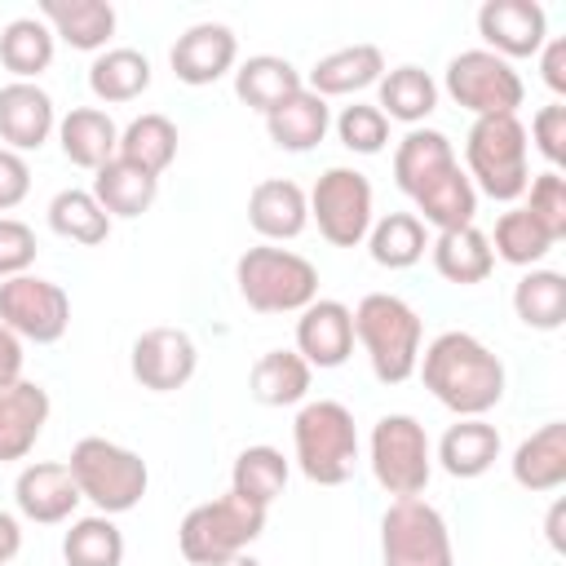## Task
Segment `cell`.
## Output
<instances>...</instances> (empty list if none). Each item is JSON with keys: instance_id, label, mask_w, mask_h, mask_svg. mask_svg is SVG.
<instances>
[{"instance_id": "obj_17", "label": "cell", "mask_w": 566, "mask_h": 566, "mask_svg": "<svg viewBox=\"0 0 566 566\" xmlns=\"http://www.w3.org/2000/svg\"><path fill=\"white\" fill-rule=\"evenodd\" d=\"M296 354L310 367H340L354 354V310L332 296L310 301L296 318Z\"/></svg>"}, {"instance_id": "obj_28", "label": "cell", "mask_w": 566, "mask_h": 566, "mask_svg": "<svg viewBox=\"0 0 566 566\" xmlns=\"http://www.w3.org/2000/svg\"><path fill=\"white\" fill-rule=\"evenodd\" d=\"M451 478H482L495 460H500V429L486 424L482 416H460L442 442H438V455H433Z\"/></svg>"}, {"instance_id": "obj_30", "label": "cell", "mask_w": 566, "mask_h": 566, "mask_svg": "<svg viewBox=\"0 0 566 566\" xmlns=\"http://www.w3.org/2000/svg\"><path fill=\"white\" fill-rule=\"evenodd\" d=\"M310 380H314V367L296 349H265L252 363V376H248L252 398L261 407H296V402H305Z\"/></svg>"}, {"instance_id": "obj_4", "label": "cell", "mask_w": 566, "mask_h": 566, "mask_svg": "<svg viewBox=\"0 0 566 566\" xmlns=\"http://www.w3.org/2000/svg\"><path fill=\"white\" fill-rule=\"evenodd\" d=\"M292 451L296 469L318 486H340L358 469V429L345 402L318 398L305 402L292 420Z\"/></svg>"}, {"instance_id": "obj_15", "label": "cell", "mask_w": 566, "mask_h": 566, "mask_svg": "<svg viewBox=\"0 0 566 566\" xmlns=\"http://www.w3.org/2000/svg\"><path fill=\"white\" fill-rule=\"evenodd\" d=\"M168 62H172V75H177L181 84L203 88V84H217L221 75L234 71V62H239V40H234V31H230L226 22H195L190 31L177 35Z\"/></svg>"}, {"instance_id": "obj_49", "label": "cell", "mask_w": 566, "mask_h": 566, "mask_svg": "<svg viewBox=\"0 0 566 566\" xmlns=\"http://www.w3.org/2000/svg\"><path fill=\"white\" fill-rule=\"evenodd\" d=\"M22 340L0 323V389L4 385H13V380H22Z\"/></svg>"}, {"instance_id": "obj_43", "label": "cell", "mask_w": 566, "mask_h": 566, "mask_svg": "<svg viewBox=\"0 0 566 566\" xmlns=\"http://www.w3.org/2000/svg\"><path fill=\"white\" fill-rule=\"evenodd\" d=\"M336 124V137L345 150L354 155H380L385 142H389V119L380 115L376 102H354V106H340V115L332 119Z\"/></svg>"}, {"instance_id": "obj_5", "label": "cell", "mask_w": 566, "mask_h": 566, "mask_svg": "<svg viewBox=\"0 0 566 566\" xmlns=\"http://www.w3.org/2000/svg\"><path fill=\"white\" fill-rule=\"evenodd\" d=\"M66 469H71L80 495H84L97 513H106V517L137 509L142 495H146V486H150L146 460H142L137 451L111 442V438H97V433H88V438H80V442L71 447Z\"/></svg>"}, {"instance_id": "obj_27", "label": "cell", "mask_w": 566, "mask_h": 566, "mask_svg": "<svg viewBox=\"0 0 566 566\" xmlns=\"http://www.w3.org/2000/svg\"><path fill=\"white\" fill-rule=\"evenodd\" d=\"M327 128H332V106H327L318 93H310V88L292 93L283 106H274V111L265 115L270 142H274L279 150H292V155L314 150V146L327 137Z\"/></svg>"}, {"instance_id": "obj_16", "label": "cell", "mask_w": 566, "mask_h": 566, "mask_svg": "<svg viewBox=\"0 0 566 566\" xmlns=\"http://www.w3.org/2000/svg\"><path fill=\"white\" fill-rule=\"evenodd\" d=\"M80 486L66 469V460H35L18 473L13 482V504L27 522H40V526H53V522H66L75 509H80Z\"/></svg>"}, {"instance_id": "obj_25", "label": "cell", "mask_w": 566, "mask_h": 566, "mask_svg": "<svg viewBox=\"0 0 566 566\" xmlns=\"http://www.w3.org/2000/svg\"><path fill=\"white\" fill-rule=\"evenodd\" d=\"M429 256H433V270L455 283V287H473V283H486L491 270H495V252L486 243V234L478 226H460V230H438L429 239Z\"/></svg>"}, {"instance_id": "obj_7", "label": "cell", "mask_w": 566, "mask_h": 566, "mask_svg": "<svg viewBox=\"0 0 566 566\" xmlns=\"http://www.w3.org/2000/svg\"><path fill=\"white\" fill-rule=\"evenodd\" d=\"M265 531V509L243 504L239 495H217L195 504L177 526V548L190 566H226L248 553V544Z\"/></svg>"}, {"instance_id": "obj_24", "label": "cell", "mask_w": 566, "mask_h": 566, "mask_svg": "<svg viewBox=\"0 0 566 566\" xmlns=\"http://www.w3.org/2000/svg\"><path fill=\"white\" fill-rule=\"evenodd\" d=\"M57 142H62V155L75 164V168H88L97 172L102 164H111L119 155V128L106 111L97 106H75L57 119Z\"/></svg>"}, {"instance_id": "obj_51", "label": "cell", "mask_w": 566, "mask_h": 566, "mask_svg": "<svg viewBox=\"0 0 566 566\" xmlns=\"http://www.w3.org/2000/svg\"><path fill=\"white\" fill-rule=\"evenodd\" d=\"M562 517H566V504L557 500V504L548 509V522H544V535H548L553 553H562V548H566V535H562Z\"/></svg>"}, {"instance_id": "obj_12", "label": "cell", "mask_w": 566, "mask_h": 566, "mask_svg": "<svg viewBox=\"0 0 566 566\" xmlns=\"http://www.w3.org/2000/svg\"><path fill=\"white\" fill-rule=\"evenodd\" d=\"M0 323L18 340L53 345L71 327V296L53 279H35V274L4 279L0 283Z\"/></svg>"}, {"instance_id": "obj_14", "label": "cell", "mask_w": 566, "mask_h": 566, "mask_svg": "<svg viewBox=\"0 0 566 566\" xmlns=\"http://www.w3.org/2000/svg\"><path fill=\"white\" fill-rule=\"evenodd\" d=\"M478 35L486 40V53L504 62L535 57L548 40V18L535 0H486L478 9Z\"/></svg>"}, {"instance_id": "obj_29", "label": "cell", "mask_w": 566, "mask_h": 566, "mask_svg": "<svg viewBox=\"0 0 566 566\" xmlns=\"http://www.w3.org/2000/svg\"><path fill=\"white\" fill-rule=\"evenodd\" d=\"M301 88H305L301 71L287 57H274V53H256V57L239 62V71H234V93L256 115H270L274 106H283Z\"/></svg>"}, {"instance_id": "obj_45", "label": "cell", "mask_w": 566, "mask_h": 566, "mask_svg": "<svg viewBox=\"0 0 566 566\" xmlns=\"http://www.w3.org/2000/svg\"><path fill=\"white\" fill-rule=\"evenodd\" d=\"M35 252H40L35 248V230L27 221H18V217H0V283L27 274Z\"/></svg>"}, {"instance_id": "obj_31", "label": "cell", "mask_w": 566, "mask_h": 566, "mask_svg": "<svg viewBox=\"0 0 566 566\" xmlns=\"http://www.w3.org/2000/svg\"><path fill=\"white\" fill-rule=\"evenodd\" d=\"M376 106H380L385 119H398V124L420 128L433 115V106H438V84L420 66H394L376 84Z\"/></svg>"}, {"instance_id": "obj_10", "label": "cell", "mask_w": 566, "mask_h": 566, "mask_svg": "<svg viewBox=\"0 0 566 566\" xmlns=\"http://www.w3.org/2000/svg\"><path fill=\"white\" fill-rule=\"evenodd\" d=\"M447 93L455 106H464L473 119H482V115H517L526 84L513 71V62H504L486 49H464L447 62Z\"/></svg>"}, {"instance_id": "obj_6", "label": "cell", "mask_w": 566, "mask_h": 566, "mask_svg": "<svg viewBox=\"0 0 566 566\" xmlns=\"http://www.w3.org/2000/svg\"><path fill=\"white\" fill-rule=\"evenodd\" d=\"M234 283L248 310L256 314H301L310 301H318V270L301 252L287 248H248L234 261Z\"/></svg>"}, {"instance_id": "obj_13", "label": "cell", "mask_w": 566, "mask_h": 566, "mask_svg": "<svg viewBox=\"0 0 566 566\" xmlns=\"http://www.w3.org/2000/svg\"><path fill=\"white\" fill-rule=\"evenodd\" d=\"M128 367H133V380L150 394H172L181 389L195 367H199V349L190 340V332L181 327H150L133 340V354H128Z\"/></svg>"}, {"instance_id": "obj_39", "label": "cell", "mask_w": 566, "mask_h": 566, "mask_svg": "<svg viewBox=\"0 0 566 566\" xmlns=\"http://www.w3.org/2000/svg\"><path fill=\"white\" fill-rule=\"evenodd\" d=\"M513 314L535 332H557L566 323V274L526 270L513 287Z\"/></svg>"}, {"instance_id": "obj_40", "label": "cell", "mask_w": 566, "mask_h": 566, "mask_svg": "<svg viewBox=\"0 0 566 566\" xmlns=\"http://www.w3.org/2000/svg\"><path fill=\"white\" fill-rule=\"evenodd\" d=\"M49 230L57 239H71V243L93 248V243H102L111 234V217L102 212V203L93 199V190H75L71 186V190H57L49 199Z\"/></svg>"}, {"instance_id": "obj_1", "label": "cell", "mask_w": 566, "mask_h": 566, "mask_svg": "<svg viewBox=\"0 0 566 566\" xmlns=\"http://www.w3.org/2000/svg\"><path fill=\"white\" fill-rule=\"evenodd\" d=\"M424 389L455 416H486L504 398V363L469 332H442L416 363Z\"/></svg>"}, {"instance_id": "obj_47", "label": "cell", "mask_w": 566, "mask_h": 566, "mask_svg": "<svg viewBox=\"0 0 566 566\" xmlns=\"http://www.w3.org/2000/svg\"><path fill=\"white\" fill-rule=\"evenodd\" d=\"M27 190H31V168H27V159H22L18 150L0 146V212L18 208V203L27 199Z\"/></svg>"}, {"instance_id": "obj_26", "label": "cell", "mask_w": 566, "mask_h": 566, "mask_svg": "<svg viewBox=\"0 0 566 566\" xmlns=\"http://www.w3.org/2000/svg\"><path fill=\"white\" fill-rule=\"evenodd\" d=\"M509 469L522 491H557L566 482V424L548 420L531 438H522Z\"/></svg>"}, {"instance_id": "obj_44", "label": "cell", "mask_w": 566, "mask_h": 566, "mask_svg": "<svg viewBox=\"0 0 566 566\" xmlns=\"http://www.w3.org/2000/svg\"><path fill=\"white\" fill-rule=\"evenodd\" d=\"M544 230H548V239L557 243V239H566V177L562 172H539L531 186H526V203H522Z\"/></svg>"}, {"instance_id": "obj_21", "label": "cell", "mask_w": 566, "mask_h": 566, "mask_svg": "<svg viewBox=\"0 0 566 566\" xmlns=\"http://www.w3.org/2000/svg\"><path fill=\"white\" fill-rule=\"evenodd\" d=\"M380 75H385V53L376 44H345V49H336L310 66L305 88L318 93L323 102L327 97H354V93L380 84Z\"/></svg>"}, {"instance_id": "obj_11", "label": "cell", "mask_w": 566, "mask_h": 566, "mask_svg": "<svg viewBox=\"0 0 566 566\" xmlns=\"http://www.w3.org/2000/svg\"><path fill=\"white\" fill-rule=\"evenodd\" d=\"M310 199V217L318 221V234L332 248H358L371 230V181L358 168H327Z\"/></svg>"}, {"instance_id": "obj_37", "label": "cell", "mask_w": 566, "mask_h": 566, "mask_svg": "<svg viewBox=\"0 0 566 566\" xmlns=\"http://www.w3.org/2000/svg\"><path fill=\"white\" fill-rule=\"evenodd\" d=\"M0 62L4 71H13V80L35 84V75H44L53 66V31L44 18H13L0 31Z\"/></svg>"}, {"instance_id": "obj_42", "label": "cell", "mask_w": 566, "mask_h": 566, "mask_svg": "<svg viewBox=\"0 0 566 566\" xmlns=\"http://www.w3.org/2000/svg\"><path fill=\"white\" fill-rule=\"evenodd\" d=\"M62 557L66 566H124V535L106 513L75 517L62 535Z\"/></svg>"}, {"instance_id": "obj_38", "label": "cell", "mask_w": 566, "mask_h": 566, "mask_svg": "<svg viewBox=\"0 0 566 566\" xmlns=\"http://www.w3.org/2000/svg\"><path fill=\"white\" fill-rule=\"evenodd\" d=\"M119 159H128L142 172L159 177L177 159V124L168 115H159V111L137 115L128 128H119Z\"/></svg>"}, {"instance_id": "obj_33", "label": "cell", "mask_w": 566, "mask_h": 566, "mask_svg": "<svg viewBox=\"0 0 566 566\" xmlns=\"http://www.w3.org/2000/svg\"><path fill=\"white\" fill-rule=\"evenodd\" d=\"M287 473H292V464L283 460L279 447H265V442L261 447H243L234 455V469H230V495H239L252 509H270L283 495Z\"/></svg>"}, {"instance_id": "obj_20", "label": "cell", "mask_w": 566, "mask_h": 566, "mask_svg": "<svg viewBox=\"0 0 566 566\" xmlns=\"http://www.w3.org/2000/svg\"><path fill=\"white\" fill-rule=\"evenodd\" d=\"M248 221L261 239L270 243H283V239H296L305 226H310V199L296 181L287 177H265L252 186L248 195Z\"/></svg>"}, {"instance_id": "obj_35", "label": "cell", "mask_w": 566, "mask_h": 566, "mask_svg": "<svg viewBox=\"0 0 566 566\" xmlns=\"http://www.w3.org/2000/svg\"><path fill=\"white\" fill-rule=\"evenodd\" d=\"M447 164H455L451 137L438 133V128H411V133L398 142V150H394V181H398V190L411 199V195H416L433 172H442Z\"/></svg>"}, {"instance_id": "obj_9", "label": "cell", "mask_w": 566, "mask_h": 566, "mask_svg": "<svg viewBox=\"0 0 566 566\" xmlns=\"http://www.w3.org/2000/svg\"><path fill=\"white\" fill-rule=\"evenodd\" d=\"M380 562L385 566H455L447 517L424 500H394L380 517Z\"/></svg>"}, {"instance_id": "obj_34", "label": "cell", "mask_w": 566, "mask_h": 566, "mask_svg": "<svg viewBox=\"0 0 566 566\" xmlns=\"http://www.w3.org/2000/svg\"><path fill=\"white\" fill-rule=\"evenodd\" d=\"M88 88L97 102L119 106L150 88V62L137 49H102L88 66Z\"/></svg>"}, {"instance_id": "obj_36", "label": "cell", "mask_w": 566, "mask_h": 566, "mask_svg": "<svg viewBox=\"0 0 566 566\" xmlns=\"http://www.w3.org/2000/svg\"><path fill=\"white\" fill-rule=\"evenodd\" d=\"M429 248V230L416 212H385L380 221H371L367 230V252L376 265L385 270H407L424 256Z\"/></svg>"}, {"instance_id": "obj_32", "label": "cell", "mask_w": 566, "mask_h": 566, "mask_svg": "<svg viewBox=\"0 0 566 566\" xmlns=\"http://www.w3.org/2000/svg\"><path fill=\"white\" fill-rule=\"evenodd\" d=\"M155 195H159V177L142 172L119 155L93 172V199L102 203L106 217H142L155 203Z\"/></svg>"}, {"instance_id": "obj_23", "label": "cell", "mask_w": 566, "mask_h": 566, "mask_svg": "<svg viewBox=\"0 0 566 566\" xmlns=\"http://www.w3.org/2000/svg\"><path fill=\"white\" fill-rule=\"evenodd\" d=\"M40 18L53 40H66L80 53H102L115 35V9L106 0H40Z\"/></svg>"}, {"instance_id": "obj_3", "label": "cell", "mask_w": 566, "mask_h": 566, "mask_svg": "<svg viewBox=\"0 0 566 566\" xmlns=\"http://www.w3.org/2000/svg\"><path fill=\"white\" fill-rule=\"evenodd\" d=\"M531 142H526V124L517 115H482L473 119L469 137H464V172L473 181V190L513 203L526 195L531 186Z\"/></svg>"}, {"instance_id": "obj_41", "label": "cell", "mask_w": 566, "mask_h": 566, "mask_svg": "<svg viewBox=\"0 0 566 566\" xmlns=\"http://www.w3.org/2000/svg\"><path fill=\"white\" fill-rule=\"evenodd\" d=\"M486 243H491V252H495L500 261L522 265V270H535V265L553 252L548 230H544L526 208H509V212H500L495 234H486Z\"/></svg>"}, {"instance_id": "obj_8", "label": "cell", "mask_w": 566, "mask_h": 566, "mask_svg": "<svg viewBox=\"0 0 566 566\" xmlns=\"http://www.w3.org/2000/svg\"><path fill=\"white\" fill-rule=\"evenodd\" d=\"M367 464H371V478H376L394 500L424 495V486H429V478H433V447H429L424 424H420L416 416H407V411L380 416V420L371 424Z\"/></svg>"}, {"instance_id": "obj_18", "label": "cell", "mask_w": 566, "mask_h": 566, "mask_svg": "<svg viewBox=\"0 0 566 566\" xmlns=\"http://www.w3.org/2000/svg\"><path fill=\"white\" fill-rule=\"evenodd\" d=\"M57 133V111L53 97L40 84L13 80L0 88V142L9 150H40Z\"/></svg>"}, {"instance_id": "obj_2", "label": "cell", "mask_w": 566, "mask_h": 566, "mask_svg": "<svg viewBox=\"0 0 566 566\" xmlns=\"http://www.w3.org/2000/svg\"><path fill=\"white\" fill-rule=\"evenodd\" d=\"M354 340L363 345V354L371 363V376L380 385H402V380L416 376L424 323L402 296L367 292L354 310Z\"/></svg>"}, {"instance_id": "obj_22", "label": "cell", "mask_w": 566, "mask_h": 566, "mask_svg": "<svg viewBox=\"0 0 566 566\" xmlns=\"http://www.w3.org/2000/svg\"><path fill=\"white\" fill-rule=\"evenodd\" d=\"M411 203H416V217L433 230H460V226H473V217H478V190H473L469 172L460 168V159L447 164L442 172H433L411 195Z\"/></svg>"}, {"instance_id": "obj_46", "label": "cell", "mask_w": 566, "mask_h": 566, "mask_svg": "<svg viewBox=\"0 0 566 566\" xmlns=\"http://www.w3.org/2000/svg\"><path fill=\"white\" fill-rule=\"evenodd\" d=\"M531 137H535V150L548 159V168L557 172L566 164V106L562 102H548L535 111L531 119Z\"/></svg>"}, {"instance_id": "obj_19", "label": "cell", "mask_w": 566, "mask_h": 566, "mask_svg": "<svg viewBox=\"0 0 566 566\" xmlns=\"http://www.w3.org/2000/svg\"><path fill=\"white\" fill-rule=\"evenodd\" d=\"M49 424V389L35 380H13L0 389V464L27 460Z\"/></svg>"}, {"instance_id": "obj_50", "label": "cell", "mask_w": 566, "mask_h": 566, "mask_svg": "<svg viewBox=\"0 0 566 566\" xmlns=\"http://www.w3.org/2000/svg\"><path fill=\"white\" fill-rule=\"evenodd\" d=\"M18 548H22V526H18L13 513L0 509V566H9L18 557Z\"/></svg>"}, {"instance_id": "obj_48", "label": "cell", "mask_w": 566, "mask_h": 566, "mask_svg": "<svg viewBox=\"0 0 566 566\" xmlns=\"http://www.w3.org/2000/svg\"><path fill=\"white\" fill-rule=\"evenodd\" d=\"M535 57H539V75H544V84L562 97V93H566V40H557V35L544 40V49H539Z\"/></svg>"}, {"instance_id": "obj_52", "label": "cell", "mask_w": 566, "mask_h": 566, "mask_svg": "<svg viewBox=\"0 0 566 566\" xmlns=\"http://www.w3.org/2000/svg\"><path fill=\"white\" fill-rule=\"evenodd\" d=\"M226 566H261V562H256V557H248V553H243V557H234V562H226Z\"/></svg>"}]
</instances>
